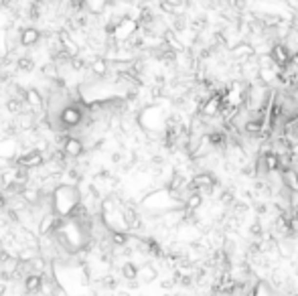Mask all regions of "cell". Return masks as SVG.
I'll return each instance as SVG.
<instances>
[{
	"label": "cell",
	"instance_id": "1",
	"mask_svg": "<svg viewBox=\"0 0 298 296\" xmlns=\"http://www.w3.org/2000/svg\"><path fill=\"white\" fill-rule=\"evenodd\" d=\"M47 201H49L51 213H55L59 219H69V217H75L77 211L81 209L84 195H81L77 185L59 183L55 189L47 195Z\"/></svg>",
	"mask_w": 298,
	"mask_h": 296
},
{
	"label": "cell",
	"instance_id": "2",
	"mask_svg": "<svg viewBox=\"0 0 298 296\" xmlns=\"http://www.w3.org/2000/svg\"><path fill=\"white\" fill-rule=\"evenodd\" d=\"M59 150L63 152L65 158H81L85 152V144L84 140H81L79 136H75V134H67V136L63 138L61 146H59Z\"/></svg>",
	"mask_w": 298,
	"mask_h": 296
},
{
	"label": "cell",
	"instance_id": "3",
	"mask_svg": "<svg viewBox=\"0 0 298 296\" xmlns=\"http://www.w3.org/2000/svg\"><path fill=\"white\" fill-rule=\"evenodd\" d=\"M45 165V154L43 152H39V150H29V152H24L21 154L17 160H15V167L22 169V170H33V169H39V167H43Z\"/></svg>",
	"mask_w": 298,
	"mask_h": 296
},
{
	"label": "cell",
	"instance_id": "4",
	"mask_svg": "<svg viewBox=\"0 0 298 296\" xmlns=\"http://www.w3.org/2000/svg\"><path fill=\"white\" fill-rule=\"evenodd\" d=\"M59 217L55 213H45V215H41V219H39V223H37V227H39V235L41 237H49V235H53V232L57 230V225H59Z\"/></svg>",
	"mask_w": 298,
	"mask_h": 296
},
{
	"label": "cell",
	"instance_id": "5",
	"mask_svg": "<svg viewBox=\"0 0 298 296\" xmlns=\"http://www.w3.org/2000/svg\"><path fill=\"white\" fill-rule=\"evenodd\" d=\"M24 104L31 107L33 110V114L37 112H43L45 110V96L41 93L39 89H35V87H29V89H24Z\"/></svg>",
	"mask_w": 298,
	"mask_h": 296
},
{
	"label": "cell",
	"instance_id": "6",
	"mask_svg": "<svg viewBox=\"0 0 298 296\" xmlns=\"http://www.w3.org/2000/svg\"><path fill=\"white\" fill-rule=\"evenodd\" d=\"M41 39H43V33H41L37 26H24L19 33V45L21 47H35Z\"/></svg>",
	"mask_w": 298,
	"mask_h": 296
},
{
	"label": "cell",
	"instance_id": "7",
	"mask_svg": "<svg viewBox=\"0 0 298 296\" xmlns=\"http://www.w3.org/2000/svg\"><path fill=\"white\" fill-rule=\"evenodd\" d=\"M43 284H45V276L43 274H37V272H31L22 278V286L29 294H37L43 290Z\"/></svg>",
	"mask_w": 298,
	"mask_h": 296
},
{
	"label": "cell",
	"instance_id": "8",
	"mask_svg": "<svg viewBox=\"0 0 298 296\" xmlns=\"http://www.w3.org/2000/svg\"><path fill=\"white\" fill-rule=\"evenodd\" d=\"M87 69L96 79H106L107 73H110V63H107V59H104V57H96L93 61L87 63Z\"/></svg>",
	"mask_w": 298,
	"mask_h": 296
},
{
	"label": "cell",
	"instance_id": "9",
	"mask_svg": "<svg viewBox=\"0 0 298 296\" xmlns=\"http://www.w3.org/2000/svg\"><path fill=\"white\" fill-rule=\"evenodd\" d=\"M107 6L110 4H107L106 0H87V2H84V10L91 17H102Z\"/></svg>",
	"mask_w": 298,
	"mask_h": 296
},
{
	"label": "cell",
	"instance_id": "10",
	"mask_svg": "<svg viewBox=\"0 0 298 296\" xmlns=\"http://www.w3.org/2000/svg\"><path fill=\"white\" fill-rule=\"evenodd\" d=\"M154 278H156V268H154V266L146 264V266L138 268V276H136V280H140L142 284H148V282H152Z\"/></svg>",
	"mask_w": 298,
	"mask_h": 296
},
{
	"label": "cell",
	"instance_id": "11",
	"mask_svg": "<svg viewBox=\"0 0 298 296\" xmlns=\"http://www.w3.org/2000/svg\"><path fill=\"white\" fill-rule=\"evenodd\" d=\"M270 57H272V61L278 63V65H284V63H288V61H290L286 47H282V45H276V47L272 49V53H270Z\"/></svg>",
	"mask_w": 298,
	"mask_h": 296
},
{
	"label": "cell",
	"instance_id": "12",
	"mask_svg": "<svg viewBox=\"0 0 298 296\" xmlns=\"http://www.w3.org/2000/svg\"><path fill=\"white\" fill-rule=\"evenodd\" d=\"M284 185H286V189H290L292 193H298V174L292 169L284 170Z\"/></svg>",
	"mask_w": 298,
	"mask_h": 296
},
{
	"label": "cell",
	"instance_id": "13",
	"mask_svg": "<svg viewBox=\"0 0 298 296\" xmlns=\"http://www.w3.org/2000/svg\"><path fill=\"white\" fill-rule=\"evenodd\" d=\"M6 110H8L12 116H21V114H24V112H22V110H24V102L15 100V98H8V102H6Z\"/></svg>",
	"mask_w": 298,
	"mask_h": 296
},
{
	"label": "cell",
	"instance_id": "14",
	"mask_svg": "<svg viewBox=\"0 0 298 296\" xmlns=\"http://www.w3.org/2000/svg\"><path fill=\"white\" fill-rule=\"evenodd\" d=\"M122 276H124L126 280H136V276H138V268L134 266L132 262H126L124 266H122Z\"/></svg>",
	"mask_w": 298,
	"mask_h": 296
},
{
	"label": "cell",
	"instance_id": "15",
	"mask_svg": "<svg viewBox=\"0 0 298 296\" xmlns=\"http://www.w3.org/2000/svg\"><path fill=\"white\" fill-rule=\"evenodd\" d=\"M17 67H19V71H33L35 69V59H31V57H19L17 59Z\"/></svg>",
	"mask_w": 298,
	"mask_h": 296
},
{
	"label": "cell",
	"instance_id": "16",
	"mask_svg": "<svg viewBox=\"0 0 298 296\" xmlns=\"http://www.w3.org/2000/svg\"><path fill=\"white\" fill-rule=\"evenodd\" d=\"M201 203H203V195H199V193L189 195V199H187V211H195V209H199Z\"/></svg>",
	"mask_w": 298,
	"mask_h": 296
},
{
	"label": "cell",
	"instance_id": "17",
	"mask_svg": "<svg viewBox=\"0 0 298 296\" xmlns=\"http://www.w3.org/2000/svg\"><path fill=\"white\" fill-rule=\"evenodd\" d=\"M69 65H71V69H73V71H84L85 67H87V61H85V57H81V53H79V55L71 57Z\"/></svg>",
	"mask_w": 298,
	"mask_h": 296
},
{
	"label": "cell",
	"instance_id": "18",
	"mask_svg": "<svg viewBox=\"0 0 298 296\" xmlns=\"http://www.w3.org/2000/svg\"><path fill=\"white\" fill-rule=\"evenodd\" d=\"M8 51V35H6V29L0 26V57H4Z\"/></svg>",
	"mask_w": 298,
	"mask_h": 296
},
{
	"label": "cell",
	"instance_id": "19",
	"mask_svg": "<svg viewBox=\"0 0 298 296\" xmlns=\"http://www.w3.org/2000/svg\"><path fill=\"white\" fill-rule=\"evenodd\" d=\"M264 165H266L268 170H276V169H280V165H278V156H276V154H266V156H264Z\"/></svg>",
	"mask_w": 298,
	"mask_h": 296
},
{
	"label": "cell",
	"instance_id": "20",
	"mask_svg": "<svg viewBox=\"0 0 298 296\" xmlns=\"http://www.w3.org/2000/svg\"><path fill=\"white\" fill-rule=\"evenodd\" d=\"M110 241L114 246H126L128 244V233H110Z\"/></svg>",
	"mask_w": 298,
	"mask_h": 296
},
{
	"label": "cell",
	"instance_id": "21",
	"mask_svg": "<svg viewBox=\"0 0 298 296\" xmlns=\"http://www.w3.org/2000/svg\"><path fill=\"white\" fill-rule=\"evenodd\" d=\"M235 55L239 57V55H246V57H250V55H254V51H252V47L250 45H239V47H235Z\"/></svg>",
	"mask_w": 298,
	"mask_h": 296
},
{
	"label": "cell",
	"instance_id": "22",
	"mask_svg": "<svg viewBox=\"0 0 298 296\" xmlns=\"http://www.w3.org/2000/svg\"><path fill=\"white\" fill-rule=\"evenodd\" d=\"M217 102H219V100H211V102L205 106V114H215V110H217Z\"/></svg>",
	"mask_w": 298,
	"mask_h": 296
},
{
	"label": "cell",
	"instance_id": "23",
	"mask_svg": "<svg viewBox=\"0 0 298 296\" xmlns=\"http://www.w3.org/2000/svg\"><path fill=\"white\" fill-rule=\"evenodd\" d=\"M288 230L294 232V233H298V217H292V219L288 221Z\"/></svg>",
	"mask_w": 298,
	"mask_h": 296
},
{
	"label": "cell",
	"instance_id": "24",
	"mask_svg": "<svg viewBox=\"0 0 298 296\" xmlns=\"http://www.w3.org/2000/svg\"><path fill=\"white\" fill-rule=\"evenodd\" d=\"M260 232H262V227H260V223H258V221H255V223L252 225V233H255V235H258Z\"/></svg>",
	"mask_w": 298,
	"mask_h": 296
},
{
	"label": "cell",
	"instance_id": "25",
	"mask_svg": "<svg viewBox=\"0 0 298 296\" xmlns=\"http://www.w3.org/2000/svg\"><path fill=\"white\" fill-rule=\"evenodd\" d=\"M4 207H6V197L0 193V209H4Z\"/></svg>",
	"mask_w": 298,
	"mask_h": 296
},
{
	"label": "cell",
	"instance_id": "26",
	"mask_svg": "<svg viewBox=\"0 0 298 296\" xmlns=\"http://www.w3.org/2000/svg\"><path fill=\"white\" fill-rule=\"evenodd\" d=\"M6 294V284H0V296Z\"/></svg>",
	"mask_w": 298,
	"mask_h": 296
},
{
	"label": "cell",
	"instance_id": "27",
	"mask_svg": "<svg viewBox=\"0 0 298 296\" xmlns=\"http://www.w3.org/2000/svg\"><path fill=\"white\" fill-rule=\"evenodd\" d=\"M6 250H4V244H2V241H0V255H2Z\"/></svg>",
	"mask_w": 298,
	"mask_h": 296
},
{
	"label": "cell",
	"instance_id": "28",
	"mask_svg": "<svg viewBox=\"0 0 298 296\" xmlns=\"http://www.w3.org/2000/svg\"><path fill=\"white\" fill-rule=\"evenodd\" d=\"M294 272H296V276H298V262L294 264Z\"/></svg>",
	"mask_w": 298,
	"mask_h": 296
},
{
	"label": "cell",
	"instance_id": "29",
	"mask_svg": "<svg viewBox=\"0 0 298 296\" xmlns=\"http://www.w3.org/2000/svg\"><path fill=\"white\" fill-rule=\"evenodd\" d=\"M248 296H255V292H250V294H248Z\"/></svg>",
	"mask_w": 298,
	"mask_h": 296
}]
</instances>
